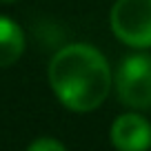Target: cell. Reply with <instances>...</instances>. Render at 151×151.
<instances>
[{
	"label": "cell",
	"instance_id": "obj_7",
	"mask_svg": "<svg viewBox=\"0 0 151 151\" xmlns=\"http://www.w3.org/2000/svg\"><path fill=\"white\" fill-rule=\"evenodd\" d=\"M0 2H16V0H0Z\"/></svg>",
	"mask_w": 151,
	"mask_h": 151
},
{
	"label": "cell",
	"instance_id": "obj_6",
	"mask_svg": "<svg viewBox=\"0 0 151 151\" xmlns=\"http://www.w3.org/2000/svg\"><path fill=\"white\" fill-rule=\"evenodd\" d=\"M27 151H67V149L62 142L53 140V138H38V140H33L29 145Z\"/></svg>",
	"mask_w": 151,
	"mask_h": 151
},
{
	"label": "cell",
	"instance_id": "obj_5",
	"mask_svg": "<svg viewBox=\"0 0 151 151\" xmlns=\"http://www.w3.org/2000/svg\"><path fill=\"white\" fill-rule=\"evenodd\" d=\"M24 51V33L7 16H0V67H9Z\"/></svg>",
	"mask_w": 151,
	"mask_h": 151
},
{
	"label": "cell",
	"instance_id": "obj_4",
	"mask_svg": "<svg viewBox=\"0 0 151 151\" xmlns=\"http://www.w3.org/2000/svg\"><path fill=\"white\" fill-rule=\"evenodd\" d=\"M111 142L118 151H147L151 147V124L140 113H122L111 124Z\"/></svg>",
	"mask_w": 151,
	"mask_h": 151
},
{
	"label": "cell",
	"instance_id": "obj_3",
	"mask_svg": "<svg viewBox=\"0 0 151 151\" xmlns=\"http://www.w3.org/2000/svg\"><path fill=\"white\" fill-rule=\"evenodd\" d=\"M118 98L131 109H151V56L131 53L118 65L116 71Z\"/></svg>",
	"mask_w": 151,
	"mask_h": 151
},
{
	"label": "cell",
	"instance_id": "obj_2",
	"mask_svg": "<svg viewBox=\"0 0 151 151\" xmlns=\"http://www.w3.org/2000/svg\"><path fill=\"white\" fill-rule=\"evenodd\" d=\"M111 29L120 42L136 49L151 47V0H116Z\"/></svg>",
	"mask_w": 151,
	"mask_h": 151
},
{
	"label": "cell",
	"instance_id": "obj_1",
	"mask_svg": "<svg viewBox=\"0 0 151 151\" xmlns=\"http://www.w3.org/2000/svg\"><path fill=\"white\" fill-rule=\"evenodd\" d=\"M111 69L96 47L76 42L62 47L49 62V85L67 109L93 111L111 89Z\"/></svg>",
	"mask_w": 151,
	"mask_h": 151
}]
</instances>
